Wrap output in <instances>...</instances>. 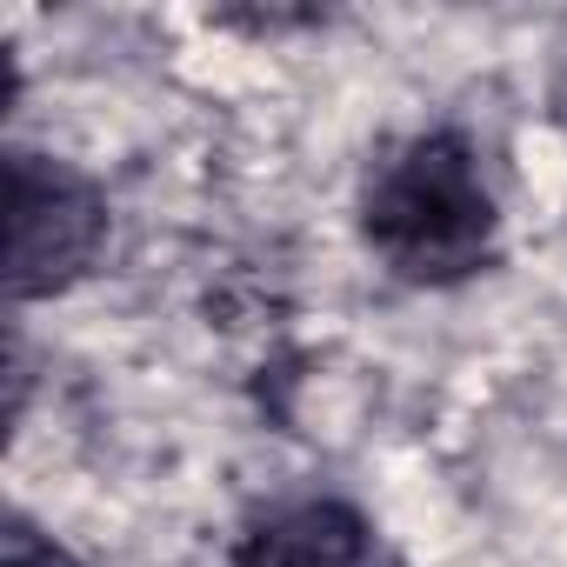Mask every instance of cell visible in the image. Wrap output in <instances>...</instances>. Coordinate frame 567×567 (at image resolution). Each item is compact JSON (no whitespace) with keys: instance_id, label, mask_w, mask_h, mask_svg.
I'll use <instances>...</instances> for the list:
<instances>
[{"instance_id":"cell-2","label":"cell","mask_w":567,"mask_h":567,"mask_svg":"<svg viewBox=\"0 0 567 567\" xmlns=\"http://www.w3.org/2000/svg\"><path fill=\"white\" fill-rule=\"evenodd\" d=\"M107 234V207L101 194L34 154L8 161V288L28 295H54L101 254Z\"/></svg>"},{"instance_id":"cell-4","label":"cell","mask_w":567,"mask_h":567,"mask_svg":"<svg viewBox=\"0 0 567 567\" xmlns=\"http://www.w3.org/2000/svg\"><path fill=\"white\" fill-rule=\"evenodd\" d=\"M8 567H68V554L54 540H34L28 527H14L8 534Z\"/></svg>"},{"instance_id":"cell-1","label":"cell","mask_w":567,"mask_h":567,"mask_svg":"<svg viewBox=\"0 0 567 567\" xmlns=\"http://www.w3.org/2000/svg\"><path fill=\"white\" fill-rule=\"evenodd\" d=\"M374 254L408 280H461L494 260V194L461 134H414L394 147L361 200Z\"/></svg>"},{"instance_id":"cell-3","label":"cell","mask_w":567,"mask_h":567,"mask_svg":"<svg viewBox=\"0 0 567 567\" xmlns=\"http://www.w3.org/2000/svg\"><path fill=\"white\" fill-rule=\"evenodd\" d=\"M368 560V527L341 501H301L288 514H267L234 567H361Z\"/></svg>"}]
</instances>
